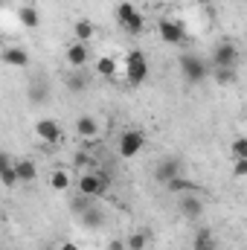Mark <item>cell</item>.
<instances>
[{
	"label": "cell",
	"mask_w": 247,
	"mask_h": 250,
	"mask_svg": "<svg viewBox=\"0 0 247 250\" xmlns=\"http://www.w3.org/2000/svg\"><path fill=\"white\" fill-rule=\"evenodd\" d=\"M117 21H120V26H123L125 32H131V35H143V29H145V18L140 15V9L131 0L117 3Z\"/></svg>",
	"instance_id": "cell-1"
},
{
	"label": "cell",
	"mask_w": 247,
	"mask_h": 250,
	"mask_svg": "<svg viewBox=\"0 0 247 250\" xmlns=\"http://www.w3.org/2000/svg\"><path fill=\"white\" fill-rule=\"evenodd\" d=\"M125 79H128V84H134V87L148 79V59H145L143 50H131V53L125 56Z\"/></svg>",
	"instance_id": "cell-2"
},
{
	"label": "cell",
	"mask_w": 247,
	"mask_h": 250,
	"mask_svg": "<svg viewBox=\"0 0 247 250\" xmlns=\"http://www.w3.org/2000/svg\"><path fill=\"white\" fill-rule=\"evenodd\" d=\"M143 148H145V134H143L140 128H128V131H123V134H120L117 151H120V157H123V160L137 157Z\"/></svg>",
	"instance_id": "cell-3"
},
{
	"label": "cell",
	"mask_w": 247,
	"mask_h": 250,
	"mask_svg": "<svg viewBox=\"0 0 247 250\" xmlns=\"http://www.w3.org/2000/svg\"><path fill=\"white\" fill-rule=\"evenodd\" d=\"M181 73H184V79L189 82V84H201V82L209 79V67H206V62H204L201 56H192V53L181 56Z\"/></svg>",
	"instance_id": "cell-4"
},
{
	"label": "cell",
	"mask_w": 247,
	"mask_h": 250,
	"mask_svg": "<svg viewBox=\"0 0 247 250\" xmlns=\"http://www.w3.org/2000/svg\"><path fill=\"white\" fill-rule=\"evenodd\" d=\"M157 35H160L163 44L178 47V44L186 41V26L178 21V18H160V21H157Z\"/></svg>",
	"instance_id": "cell-5"
},
{
	"label": "cell",
	"mask_w": 247,
	"mask_h": 250,
	"mask_svg": "<svg viewBox=\"0 0 247 250\" xmlns=\"http://www.w3.org/2000/svg\"><path fill=\"white\" fill-rule=\"evenodd\" d=\"M76 189H79V195H84V198H99V195L108 189V178H102V175H96V172H82L79 181H76Z\"/></svg>",
	"instance_id": "cell-6"
},
{
	"label": "cell",
	"mask_w": 247,
	"mask_h": 250,
	"mask_svg": "<svg viewBox=\"0 0 247 250\" xmlns=\"http://www.w3.org/2000/svg\"><path fill=\"white\" fill-rule=\"evenodd\" d=\"M35 137H38L41 143H47V146H56V143H62V140H64L62 123H59V120H53V117H44V120H38V123H35Z\"/></svg>",
	"instance_id": "cell-7"
},
{
	"label": "cell",
	"mask_w": 247,
	"mask_h": 250,
	"mask_svg": "<svg viewBox=\"0 0 247 250\" xmlns=\"http://www.w3.org/2000/svg\"><path fill=\"white\" fill-rule=\"evenodd\" d=\"M239 47L233 41H218L215 50H212V64L215 67H236L239 64Z\"/></svg>",
	"instance_id": "cell-8"
},
{
	"label": "cell",
	"mask_w": 247,
	"mask_h": 250,
	"mask_svg": "<svg viewBox=\"0 0 247 250\" xmlns=\"http://www.w3.org/2000/svg\"><path fill=\"white\" fill-rule=\"evenodd\" d=\"M178 175H184V160L181 157H163L157 163V169H154V181L157 184H169Z\"/></svg>",
	"instance_id": "cell-9"
},
{
	"label": "cell",
	"mask_w": 247,
	"mask_h": 250,
	"mask_svg": "<svg viewBox=\"0 0 247 250\" xmlns=\"http://www.w3.org/2000/svg\"><path fill=\"white\" fill-rule=\"evenodd\" d=\"M178 209H181L184 218L198 221V218L204 215V201H201V195H195V192H184L181 201H178Z\"/></svg>",
	"instance_id": "cell-10"
},
{
	"label": "cell",
	"mask_w": 247,
	"mask_h": 250,
	"mask_svg": "<svg viewBox=\"0 0 247 250\" xmlns=\"http://www.w3.org/2000/svg\"><path fill=\"white\" fill-rule=\"evenodd\" d=\"M64 59H67V64H70L73 70H84L87 62H90V47H87V44H82V41H73V44L67 47Z\"/></svg>",
	"instance_id": "cell-11"
},
{
	"label": "cell",
	"mask_w": 247,
	"mask_h": 250,
	"mask_svg": "<svg viewBox=\"0 0 247 250\" xmlns=\"http://www.w3.org/2000/svg\"><path fill=\"white\" fill-rule=\"evenodd\" d=\"M76 134L82 137V140H93V137H99V131H102V123L93 117V114H82V117H76Z\"/></svg>",
	"instance_id": "cell-12"
},
{
	"label": "cell",
	"mask_w": 247,
	"mask_h": 250,
	"mask_svg": "<svg viewBox=\"0 0 247 250\" xmlns=\"http://www.w3.org/2000/svg\"><path fill=\"white\" fill-rule=\"evenodd\" d=\"M12 169H15V175H18V184H32V181L38 178V163H35V160H29V157L15 160V163H12Z\"/></svg>",
	"instance_id": "cell-13"
},
{
	"label": "cell",
	"mask_w": 247,
	"mask_h": 250,
	"mask_svg": "<svg viewBox=\"0 0 247 250\" xmlns=\"http://www.w3.org/2000/svg\"><path fill=\"white\" fill-rule=\"evenodd\" d=\"M0 62L9 64V67H29V53L23 50V47H6L3 53H0Z\"/></svg>",
	"instance_id": "cell-14"
},
{
	"label": "cell",
	"mask_w": 247,
	"mask_h": 250,
	"mask_svg": "<svg viewBox=\"0 0 247 250\" xmlns=\"http://www.w3.org/2000/svg\"><path fill=\"white\" fill-rule=\"evenodd\" d=\"M18 21H21L23 29H38V26H41V12H38V6L23 3V6L18 9Z\"/></svg>",
	"instance_id": "cell-15"
},
{
	"label": "cell",
	"mask_w": 247,
	"mask_h": 250,
	"mask_svg": "<svg viewBox=\"0 0 247 250\" xmlns=\"http://www.w3.org/2000/svg\"><path fill=\"white\" fill-rule=\"evenodd\" d=\"M192 250H218V239H215V233L206 230V227H201V230L192 236Z\"/></svg>",
	"instance_id": "cell-16"
},
{
	"label": "cell",
	"mask_w": 247,
	"mask_h": 250,
	"mask_svg": "<svg viewBox=\"0 0 247 250\" xmlns=\"http://www.w3.org/2000/svg\"><path fill=\"white\" fill-rule=\"evenodd\" d=\"M93 35H96V26H93V21H87V18H79V21L73 23V38H76V41H82V44H90V41H93Z\"/></svg>",
	"instance_id": "cell-17"
},
{
	"label": "cell",
	"mask_w": 247,
	"mask_h": 250,
	"mask_svg": "<svg viewBox=\"0 0 247 250\" xmlns=\"http://www.w3.org/2000/svg\"><path fill=\"white\" fill-rule=\"evenodd\" d=\"M236 79H239L236 67H215V70H212V82H215L218 87H230V84H236Z\"/></svg>",
	"instance_id": "cell-18"
},
{
	"label": "cell",
	"mask_w": 247,
	"mask_h": 250,
	"mask_svg": "<svg viewBox=\"0 0 247 250\" xmlns=\"http://www.w3.org/2000/svg\"><path fill=\"white\" fill-rule=\"evenodd\" d=\"M79 221H82V227L96 230V227H102V209H96V207L90 204L84 212H79Z\"/></svg>",
	"instance_id": "cell-19"
},
{
	"label": "cell",
	"mask_w": 247,
	"mask_h": 250,
	"mask_svg": "<svg viewBox=\"0 0 247 250\" xmlns=\"http://www.w3.org/2000/svg\"><path fill=\"white\" fill-rule=\"evenodd\" d=\"M96 76L99 79H114L117 76V59L114 56H99L96 59Z\"/></svg>",
	"instance_id": "cell-20"
},
{
	"label": "cell",
	"mask_w": 247,
	"mask_h": 250,
	"mask_svg": "<svg viewBox=\"0 0 247 250\" xmlns=\"http://www.w3.org/2000/svg\"><path fill=\"white\" fill-rule=\"evenodd\" d=\"M64 84H67V90H73V93H84L87 90V79H84V73H70L67 79H64Z\"/></svg>",
	"instance_id": "cell-21"
},
{
	"label": "cell",
	"mask_w": 247,
	"mask_h": 250,
	"mask_svg": "<svg viewBox=\"0 0 247 250\" xmlns=\"http://www.w3.org/2000/svg\"><path fill=\"white\" fill-rule=\"evenodd\" d=\"M70 172H64V169H56L53 175H50V187L56 189V192H67L70 189Z\"/></svg>",
	"instance_id": "cell-22"
},
{
	"label": "cell",
	"mask_w": 247,
	"mask_h": 250,
	"mask_svg": "<svg viewBox=\"0 0 247 250\" xmlns=\"http://www.w3.org/2000/svg\"><path fill=\"white\" fill-rule=\"evenodd\" d=\"M123 242H125V250H145L148 248V236L140 233V230H137V233H128Z\"/></svg>",
	"instance_id": "cell-23"
},
{
	"label": "cell",
	"mask_w": 247,
	"mask_h": 250,
	"mask_svg": "<svg viewBox=\"0 0 247 250\" xmlns=\"http://www.w3.org/2000/svg\"><path fill=\"white\" fill-rule=\"evenodd\" d=\"M163 187L169 189V192H178V195H184V192H195V184H189L184 175L172 178V181H169V184H163Z\"/></svg>",
	"instance_id": "cell-24"
},
{
	"label": "cell",
	"mask_w": 247,
	"mask_h": 250,
	"mask_svg": "<svg viewBox=\"0 0 247 250\" xmlns=\"http://www.w3.org/2000/svg\"><path fill=\"white\" fill-rule=\"evenodd\" d=\"M0 187H6V189H15V187H18V175H15V169H12V166L0 175Z\"/></svg>",
	"instance_id": "cell-25"
},
{
	"label": "cell",
	"mask_w": 247,
	"mask_h": 250,
	"mask_svg": "<svg viewBox=\"0 0 247 250\" xmlns=\"http://www.w3.org/2000/svg\"><path fill=\"white\" fill-rule=\"evenodd\" d=\"M230 151H233V157H247V140L245 137H236L233 146H230Z\"/></svg>",
	"instance_id": "cell-26"
},
{
	"label": "cell",
	"mask_w": 247,
	"mask_h": 250,
	"mask_svg": "<svg viewBox=\"0 0 247 250\" xmlns=\"http://www.w3.org/2000/svg\"><path fill=\"white\" fill-rule=\"evenodd\" d=\"M233 178H247V157H236V163H233Z\"/></svg>",
	"instance_id": "cell-27"
},
{
	"label": "cell",
	"mask_w": 247,
	"mask_h": 250,
	"mask_svg": "<svg viewBox=\"0 0 247 250\" xmlns=\"http://www.w3.org/2000/svg\"><path fill=\"white\" fill-rule=\"evenodd\" d=\"M73 163H76V169H87V166H90V157H87V151H76Z\"/></svg>",
	"instance_id": "cell-28"
},
{
	"label": "cell",
	"mask_w": 247,
	"mask_h": 250,
	"mask_svg": "<svg viewBox=\"0 0 247 250\" xmlns=\"http://www.w3.org/2000/svg\"><path fill=\"white\" fill-rule=\"evenodd\" d=\"M12 163H15V160H12V157H9L6 151H0V175H3V172H6V169L12 166Z\"/></svg>",
	"instance_id": "cell-29"
},
{
	"label": "cell",
	"mask_w": 247,
	"mask_h": 250,
	"mask_svg": "<svg viewBox=\"0 0 247 250\" xmlns=\"http://www.w3.org/2000/svg\"><path fill=\"white\" fill-rule=\"evenodd\" d=\"M108 250H125V242L123 239H111L108 242Z\"/></svg>",
	"instance_id": "cell-30"
},
{
	"label": "cell",
	"mask_w": 247,
	"mask_h": 250,
	"mask_svg": "<svg viewBox=\"0 0 247 250\" xmlns=\"http://www.w3.org/2000/svg\"><path fill=\"white\" fill-rule=\"evenodd\" d=\"M59 250H79V245H76V242H62Z\"/></svg>",
	"instance_id": "cell-31"
},
{
	"label": "cell",
	"mask_w": 247,
	"mask_h": 250,
	"mask_svg": "<svg viewBox=\"0 0 247 250\" xmlns=\"http://www.w3.org/2000/svg\"><path fill=\"white\" fill-rule=\"evenodd\" d=\"M0 9H3V0H0Z\"/></svg>",
	"instance_id": "cell-32"
}]
</instances>
